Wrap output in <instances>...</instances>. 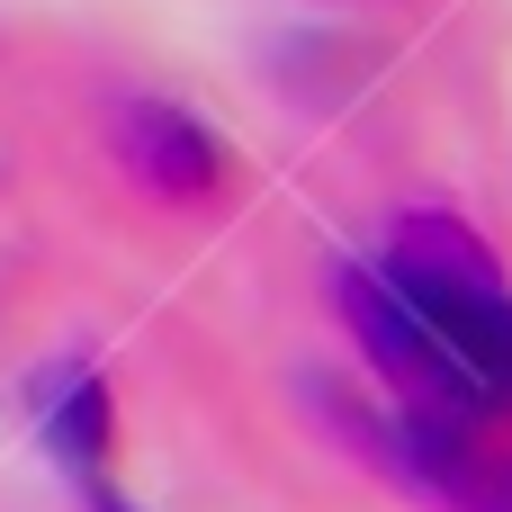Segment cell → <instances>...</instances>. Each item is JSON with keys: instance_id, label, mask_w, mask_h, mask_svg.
I'll list each match as a JSON object with an SVG mask.
<instances>
[{"instance_id": "cell-1", "label": "cell", "mask_w": 512, "mask_h": 512, "mask_svg": "<svg viewBox=\"0 0 512 512\" xmlns=\"http://www.w3.org/2000/svg\"><path fill=\"white\" fill-rule=\"evenodd\" d=\"M342 324L396 405L512 423V279L450 207H414L342 270Z\"/></svg>"}, {"instance_id": "cell-2", "label": "cell", "mask_w": 512, "mask_h": 512, "mask_svg": "<svg viewBox=\"0 0 512 512\" xmlns=\"http://www.w3.org/2000/svg\"><path fill=\"white\" fill-rule=\"evenodd\" d=\"M351 441L423 512H512V423H468L432 405H342Z\"/></svg>"}, {"instance_id": "cell-3", "label": "cell", "mask_w": 512, "mask_h": 512, "mask_svg": "<svg viewBox=\"0 0 512 512\" xmlns=\"http://www.w3.org/2000/svg\"><path fill=\"white\" fill-rule=\"evenodd\" d=\"M117 153H126V171H135L153 198H171V207H207V198L225 189V135H216L198 108H180V99H126Z\"/></svg>"}, {"instance_id": "cell-4", "label": "cell", "mask_w": 512, "mask_h": 512, "mask_svg": "<svg viewBox=\"0 0 512 512\" xmlns=\"http://www.w3.org/2000/svg\"><path fill=\"white\" fill-rule=\"evenodd\" d=\"M108 387L90 378V369H63V378H45V450L72 468V486H90V477H108Z\"/></svg>"}, {"instance_id": "cell-5", "label": "cell", "mask_w": 512, "mask_h": 512, "mask_svg": "<svg viewBox=\"0 0 512 512\" xmlns=\"http://www.w3.org/2000/svg\"><path fill=\"white\" fill-rule=\"evenodd\" d=\"M81 495H90V512H135V504H126V495H117V486H108V477H90Z\"/></svg>"}]
</instances>
